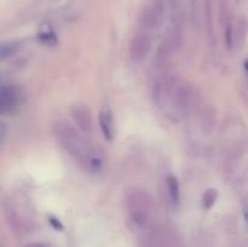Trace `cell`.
<instances>
[{"instance_id": "ac0fdd59", "label": "cell", "mask_w": 248, "mask_h": 247, "mask_svg": "<svg viewBox=\"0 0 248 247\" xmlns=\"http://www.w3.org/2000/svg\"><path fill=\"white\" fill-rule=\"evenodd\" d=\"M244 219H245V223H246V225L248 228V206L244 208Z\"/></svg>"}, {"instance_id": "2e32d148", "label": "cell", "mask_w": 248, "mask_h": 247, "mask_svg": "<svg viewBox=\"0 0 248 247\" xmlns=\"http://www.w3.org/2000/svg\"><path fill=\"white\" fill-rule=\"evenodd\" d=\"M50 223H51V224H52V225H53V227H55V229H57V230H62V229H63L62 224H61V223H60V222H58V220L53 219V218H51Z\"/></svg>"}, {"instance_id": "e0dca14e", "label": "cell", "mask_w": 248, "mask_h": 247, "mask_svg": "<svg viewBox=\"0 0 248 247\" xmlns=\"http://www.w3.org/2000/svg\"><path fill=\"white\" fill-rule=\"evenodd\" d=\"M0 135H1V142H4L5 135H6V128H5L4 123H1V125H0Z\"/></svg>"}, {"instance_id": "52a82bcc", "label": "cell", "mask_w": 248, "mask_h": 247, "mask_svg": "<svg viewBox=\"0 0 248 247\" xmlns=\"http://www.w3.org/2000/svg\"><path fill=\"white\" fill-rule=\"evenodd\" d=\"M174 236L167 228L156 227L144 239V247H171Z\"/></svg>"}, {"instance_id": "5b68a950", "label": "cell", "mask_w": 248, "mask_h": 247, "mask_svg": "<svg viewBox=\"0 0 248 247\" xmlns=\"http://www.w3.org/2000/svg\"><path fill=\"white\" fill-rule=\"evenodd\" d=\"M21 91L14 85H2L0 89V113L6 115L18 108L21 103Z\"/></svg>"}, {"instance_id": "7c38bea8", "label": "cell", "mask_w": 248, "mask_h": 247, "mask_svg": "<svg viewBox=\"0 0 248 247\" xmlns=\"http://www.w3.org/2000/svg\"><path fill=\"white\" fill-rule=\"evenodd\" d=\"M166 184L171 201L173 203H178L179 199H181V188H179V183L177 177L173 176V174H170L166 179Z\"/></svg>"}, {"instance_id": "7a4b0ae2", "label": "cell", "mask_w": 248, "mask_h": 247, "mask_svg": "<svg viewBox=\"0 0 248 247\" xmlns=\"http://www.w3.org/2000/svg\"><path fill=\"white\" fill-rule=\"evenodd\" d=\"M126 210L133 223L138 227H145L152 217L153 199L143 189H131L125 198Z\"/></svg>"}, {"instance_id": "8992f818", "label": "cell", "mask_w": 248, "mask_h": 247, "mask_svg": "<svg viewBox=\"0 0 248 247\" xmlns=\"http://www.w3.org/2000/svg\"><path fill=\"white\" fill-rule=\"evenodd\" d=\"M181 45V33H179L178 29H172L169 34L166 35V38L162 40V43L160 44L159 48H157L156 53V61L162 64V63H166L170 58L172 57L173 52H176L177 48Z\"/></svg>"}, {"instance_id": "277c9868", "label": "cell", "mask_w": 248, "mask_h": 247, "mask_svg": "<svg viewBox=\"0 0 248 247\" xmlns=\"http://www.w3.org/2000/svg\"><path fill=\"white\" fill-rule=\"evenodd\" d=\"M194 99H195V94H194L193 89L189 85L178 82L170 102L177 113L186 114L193 107Z\"/></svg>"}, {"instance_id": "5bb4252c", "label": "cell", "mask_w": 248, "mask_h": 247, "mask_svg": "<svg viewBox=\"0 0 248 247\" xmlns=\"http://www.w3.org/2000/svg\"><path fill=\"white\" fill-rule=\"evenodd\" d=\"M17 51V44H4L0 50V55H1V60H5L7 57H11L15 55Z\"/></svg>"}, {"instance_id": "3957f363", "label": "cell", "mask_w": 248, "mask_h": 247, "mask_svg": "<svg viewBox=\"0 0 248 247\" xmlns=\"http://www.w3.org/2000/svg\"><path fill=\"white\" fill-rule=\"evenodd\" d=\"M152 36L148 31H140L133 35L130 43V58L135 63H140L148 57L152 50Z\"/></svg>"}, {"instance_id": "9c48e42d", "label": "cell", "mask_w": 248, "mask_h": 247, "mask_svg": "<svg viewBox=\"0 0 248 247\" xmlns=\"http://www.w3.org/2000/svg\"><path fill=\"white\" fill-rule=\"evenodd\" d=\"M72 116L80 131L84 133H91L93 130V118L91 109L86 106H75L72 109Z\"/></svg>"}, {"instance_id": "ba28073f", "label": "cell", "mask_w": 248, "mask_h": 247, "mask_svg": "<svg viewBox=\"0 0 248 247\" xmlns=\"http://www.w3.org/2000/svg\"><path fill=\"white\" fill-rule=\"evenodd\" d=\"M162 18H164V9H162L161 4H154L147 9L143 14L142 18H140V26H142L144 31H152L159 28L162 23Z\"/></svg>"}, {"instance_id": "6da1fadb", "label": "cell", "mask_w": 248, "mask_h": 247, "mask_svg": "<svg viewBox=\"0 0 248 247\" xmlns=\"http://www.w3.org/2000/svg\"><path fill=\"white\" fill-rule=\"evenodd\" d=\"M53 136L58 145L70 156L79 160L92 171L101 169L102 160L97 155L92 154L91 150L87 148L84 138L77 132L74 127L68 125L67 123L58 121L53 125Z\"/></svg>"}, {"instance_id": "4fadbf2b", "label": "cell", "mask_w": 248, "mask_h": 247, "mask_svg": "<svg viewBox=\"0 0 248 247\" xmlns=\"http://www.w3.org/2000/svg\"><path fill=\"white\" fill-rule=\"evenodd\" d=\"M218 199V191L216 189H208L202 196V206L205 210H211Z\"/></svg>"}, {"instance_id": "9a60e30c", "label": "cell", "mask_w": 248, "mask_h": 247, "mask_svg": "<svg viewBox=\"0 0 248 247\" xmlns=\"http://www.w3.org/2000/svg\"><path fill=\"white\" fill-rule=\"evenodd\" d=\"M39 39L41 40V43L46 44V45H56L57 40H56V36L52 33H44L39 35Z\"/></svg>"}, {"instance_id": "30bf717a", "label": "cell", "mask_w": 248, "mask_h": 247, "mask_svg": "<svg viewBox=\"0 0 248 247\" xmlns=\"http://www.w3.org/2000/svg\"><path fill=\"white\" fill-rule=\"evenodd\" d=\"M99 127H101L103 136L106 139L113 140L115 135V126H114V118L111 109L109 106H103V108L99 111Z\"/></svg>"}, {"instance_id": "8fae6325", "label": "cell", "mask_w": 248, "mask_h": 247, "mask_svg": "<svg viewBox=\"0 0 248 247\" xmlns=\"http://www.w3.org/2000/svg\"><path fill=\"white\" fill-rule=\"evenodd\" d=\"M200 125L202 132H205L206 135H210L213 131L216 125V115L215 110H213L211 107H206L202 110V114H201L200 118Z\"/></svg>"}, {"instance_id": "d6986e66", "label": "cell", "mask_w": 248, "mask_h": 247, "mask_svg": "<svg viewBox=\"0 0 248 247\" xmlns=\"http://www.w3.org/2000/svg\"><path fill=\"white\" fill-rule=\"evenodd\" d=\"M27 247H45V246H44V245H41V244H31V245H29V246H27Z\"/></svg>"}]
</instances>
